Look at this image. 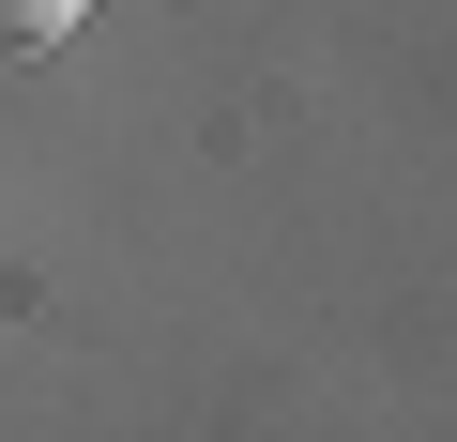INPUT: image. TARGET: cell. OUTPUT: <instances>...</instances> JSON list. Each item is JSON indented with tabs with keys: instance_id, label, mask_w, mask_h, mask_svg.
Instances as JSON below:
<instances>
[{
	"instance_id": "obj_1",
	"label": "cell",
	"mask_w": 457,
	"mask_h": 442,
	"mask_svg": "<svg viewBox=\"0 0 457 442\" xmlns=\"http://www.w3.org/2000/svg\"><path fill=\"white\" fill-rule=\"evenodd\" d=\"M77 16H92V0H0V62H46Z\"/></svg>"
}]
</instances>
